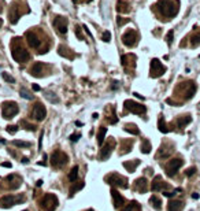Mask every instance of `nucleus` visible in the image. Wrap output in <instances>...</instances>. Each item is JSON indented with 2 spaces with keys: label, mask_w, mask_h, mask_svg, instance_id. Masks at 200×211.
Masks as SVG:
<instances>
[{
  "label": "nucleus",
  "mask_w": 200,
  "mask_h": 211,
  "mask_svg": "<svg viewBox=\"0 0 200 211\" xmlns=\"http://www.w3.org/2000/svg\"><path fill=\"white\" fill-rule=\"evenodd\" d=\"M1 26H3V19L0 18V28H1Z\"/></svg>",
  "instance_id": "13d9d810"
},
{
  "label": "nucleus",
  "mask_w": 200,
  "mask_h": 211,
  "mask_svg": "<svg viewBox=\"0 0 200 211\" xmlns=\"http://www.w3.org/2000/svg\"><path fill=\"white\" fill-rule=\"evenodd\" d=\"M21 162H22L23 165H26V163H29V159H28V158H22V160H21Z\"/></svg>",
  "instance_id": "5fc2aeb1"
},
{
  "label": "nucleus",
  "mask_w": 200,
  "mask_h": 211,
  "mask_svg": "<svg viewBox=\"0 0 200 211\" xmlns=\"http://www.w3.org/2000/svg\"><path fill=\"white\" fill-rule=\"evenodd\" d=\"M25 37H26V40H28V44H29V47H32V48H34V49L40 48V45H41V40L39 39V36H37L34 32H32V30L26 32L25 33Z\"/></svg>",
  "instance_id": "4468645a"
},
{
  "label": "nucleus",
  "mask_w": 200,
  "mask_h": 211,
  "mask_svg": "<svg viewBox=\"0 0 200 211\" xmlns=\"http://www.w3.org/2000/svg\"><path fill=\"white\" fill-rule=\"evenodd\" d=\"M7 132H8V133H11V134H15L16 132H18V126H16V125H10V126H7Z\"/></svg>",
  "instance_id": "37998d69"
},
{
  "label": "nucleus",
  "mask_w": 200,
  "mask_h": 211,
  "mask_svg": "<svg viewBox=\"0 0 200 211\" xmlns=\"http://www.w3.org/2000/svg\"><path fill=\"white\" fill-rule=\"evenodd\" d=\"M184 208V203L180 200H170L167 204V211H181Z\"/></svg>",
  "instance_id": "412c9836"
},
{
  "label": "nucleus",
  "mask_w": 200,
  "mask_h": 211,
  "mask_svg": "<svg viewBox=\"0 0 200 211\" xmlns=\"http://www.w3.org/2000/svg\"><path fill=\"white\" fill-rule=\"evenodd\" d=\"M158 129H159V132H162V133H167L169 132V127H167V125H166L165 118L163 117H160L159 121H158Z\"/></svg>",
  "instance_id": "473e14b6"
},
{
  "label": "nucleus",
  "mask_w": 200,
  "mask_h": 211,
  "mask_svg": "<svg viewBox=\"0 0 200 211\" xmlns=\"http://www.w3.org/2000/svg\"><path fill=\"white\" fill-rule=\"evenodd\" d=\"M41 184H43V180H39L37 181V186H41Z\"/></svg>",
  "instance_id": "4d7b16f0"
},
{
  "label": "nucleus",
  "mask_w": 200,
  "mask_h": 211,
  "mask_svg": "<svg viewBox=\"0 0 200 211\" xmlns=\"http://www.w3.org/2000/svg\"><path fill=\"white\" fill-rule=\"evenodd\" d=\"M169 185L166 184L163 180H162L160 175H156L155 178L152 180V184H151V189L154 192H159V191H163V189H167Z\"/></svg>",
  "instance_id": "2eb2a0df"
},
{
  "label": "nucleus",
  "mask_w": 200,
  "mask_h": 211,
  "mask_svg": "<svg viewBox=\"0 0 200 211\" xmlns=\"http://www.w3.org/2000/svg\"><path fill=\"white\" fill-rule=\"evenodd\" d=\"M134 186H136V189H137V192L145 193L147 189H148V181H147V178H144V177H140V178L136 180Z\"/></svg>",
  "instance_id": "a211bd4d"
},
{
  "label": "nucleus",
  "mask_w": 200,
  "mask_h": 211,
  "mask_svg": "<svg viewBox=\"0 0 200 211\" xmlns=\"http://www.w3.org/2000/svg\"><path fill=\"white\" fill-rule=\"evenodd\" d=\"M166 73V67L162 65V62L159 59L154 58L151 60V69H149V75L152 78H158V77H162V75Z\"/></svg>",
  "instance_id": "423d86ee"
},
{
  "label": "nucleus",
  "mask_w": 200,
  "mask_h": 211,
  "mask_svg": "<svg viewBox=\"0 0 200 211\" xmlns=\"http://www.w3.org/2000/svg\"><path fill=\"white\" fill-rule=\"evenodd\" d=\"M80 137H81V133H77V134H71V136H70V140H71V141H78V139H80Z\"/></svg>",
  "instance_id": "de8ad7c7"
},
{
  "label": "nucleus",
  "mask_w": 200,
  "mask_h": 211,
  "mask_svg": "<svg viewBox=\"0 0 200 211\" xmlns=\"http://www.w3.org/2000/svg\"><path fill=\"white\" fill-rule=\"evenodd\" d=\"M182 165H184V160L180 159V158L169 160V163L166 165V173H167L169 177H174V175L177 174L178 169H180Z\"/></svg>",
  "instance_id": "9b49d317"
},
{
  "label": "nucleus",
  "mask_w": 200,
  "mask_h": 211,
  "mask_svg": "<svg viewBox=\"0 0 200 211\" xmlns=\"http://www.w3.org/2000/svg\"><path fill=\"white\" fill-rule=\"evenodd\" d=\"M156 7L162 15L173 18L177 15L178 10H180V3H178V0H159L156 3Z\"/></svg>",
  "instance_id": "f257e3e1"
},
{
  "label": "nucleus",
  "mask_w": 200,
  "mask_h": 211,
  "mask_svg": "<svg viewBox=\"0 0 200 211\" xmlns=\"http://www.w3.org/2000/svg\"><path fill=\"white\" fill-rule=\"evenodd\" d=\"M137 41H139V33L136 32L134 29H129L128 32L123 33V36H122L123 45L130 48V47H134L137 44Z\"/></svg>",
  "instance_id": "6e6552de"
},
{
  "label": "nucleus",
  "mask_w": 200,
  "mask_h": 211,
  "mask_svg": "<svg viewBox=\"0 0 200 211\" xmlns=\"http://www.w3.org/2000/svg\"><path fill=\"white\" fill-rule=\"evenodd\" d=\"M139 165H140L139 159H134V160H132V162H123V167H125L128 171H130V173H134L136 167H137Z\"/></svg>",
  "instance_id": "393cba45"
},
{
  "label": "nucleus",
  "mask_w": 200,
  "mask_h": 211,
  "mask_svg": "<svg viewBox=\"0 0 200 211\" xmlns=\"http://www.w3.org/2000/svg\"><path fill=\"white\" fill-rule=\"evenodd\" d=\"M11 55H13V58L15 59L16 62H19V63H25L30 59V54L26 49L21 48V47H14Z\"/></svg>",
  "instance_id": "9d476101"
},
{
  "label": "nucleus",
  "mask_w": 200,
  "mask_h": 211,
  "mask_svg": "<svg viewBox=\"0 0 200 211\" xmlns=\"http://www.w3.org/2000/svg\"><path fill=\"white\" fill-rule=\"evenodd\" d=\"M13 144L15 147H19V148H29V147H30L29 141H19V140H14Z\"/></svg>",
  "instance_id": "e433bc0d"
},
{
  "label": "nucleus",
  "mask_w": 200,
  "mask_h": 211,
  "mask_svg": "<svg viewBox=\"0 0 200 211\" xmlns=\"http://www.w3.org/2000/svg\"><path fill=\"white\" fill-rule=\"evenodd\" d=\"M1 77H3L4 81H7V82H11V84H14V82H15V80H14L11 75L7 74V73H1Z\"/></svg>",
  "instance_id": "c03bdc74"
},
{
  "label": "nucleus",
  "mask_w": 200,
  "mask_h": 211,
  "mask_svg": "<svg viewBox=\"0 0 200 211\" xmlns=\"http://www.w3.org/2000/svg\"><path fill=\"white\" fill-rule=\"evenodd\" d=\"M45 98L48 99L51 103H59V98L52 92H45Z\"/></svg>",
  "instance_id": "c9c22d12"
},
{
  "label": "nucleus",
  "mask_w": 200,
  "mask_h": 211,
  "mask_svg": "<svg viewBox=\"0 0 200 211\" xmlns=\"http://www.w3.org/2000/svg\"><path fill=\"white\" fill-rule=\"evenodd\" d=\"M23 211H28V210H23Z\"/></svg>",
  "instance_id": "680f3d73"
},
{
  "label": "nucleus",
  "mask_w": 200,
  "mask_h": 211,
  "mask_svg": "<svg viewBox=\"0 0 200 211\" xmlns=\"http://www.w3.org/2000/svg\"><path fill=\"white\" fill-rule=\"evenodd\" d=\"M58 52H59V55L60 56H65V58H67V59H73L74 58V54L71 52V49L70 48H67L66 45H59V48H58Z\"/></svg>",
  "instance_id": "5701e85b"
},
{
  "label": "nucleus",
  "mask_w": 200,
  "mask_h": 211,
  "mask_svg": "<svg viewBox=\"0 0 200 211\" xmlns=\"http://www.w3.org/2000/svg\"><path fill=\"white\" fill-rule=\"evenodd\" d=\"M78 178V166H73L70 170V173H69V180H70L71 182H75V180Z\"/></svg>",
  "instance_id": "2f4dec72"
},
{
  "label": "nucleus",
  "mask_w": 200,
  "mask_h": 211,
  "mask_svg": "<svg viewBox=\"0 0 200 211\" xmlns=\"http://www.w3.org/2000/svg\"><path fill=\"white\" fill-rule=\"evenodd\" d=\"M192 198H193V199H199V193H193V195H192Z\"/></svg>",
  "instance_id": "6e6d98bb"
},
{
  "label": "nucleus",
  "mask_w": 200,
  "mask_h": 211,
  "mask_svg": "<svg viewBox=\"0 0 200 211\" xmlns=\"http://www.w3.org/2000/svg\"><path fill=\"white\" fill-rule=\"evenodd\" d=\"M133 95H134L136 98H139V99H141V100H144V96H141V95H140V93H136V92H134V93H133Z\"/></svg>",
  "instance_id": "864d4df0"
},
{
  "label": "nucleus",
  "mask_w": 200,
  "mask_h": 211,
  "mask_svg": "<svg viewBox=\"0 0 200 211\" xmlns=\"http://www.w3.org/2000/svg\"><path fill=\"white\" fill-rule=\"evenodd\" d=\"M87 211H93V210H92V208H89V210H87Z\"/></svg>",
  "instance_id": "052dcab7"
},
{
  "label": "nucleus",
  "mask_w": 200,
  "mask_h": 211,
  "mask_svg": "<svg viewBox=\"0 0 200 211\" xmlns=\"http://www.w3.org/2000/svg\"><path fill=\"white\" fill-rule=\"evenodd\" d=\"M19 125H25V127H26V129H28V130H32V132H34V130H36V126H33V125L28 124L26 121H21V122H19Z\"/></svg>",
  "instance_id": "a18cd8bd"
},
{
  "label": "nucleus",
  "mask_w": 200,
  "mask_h": 211,
  "mask_svg": "<svg viewBox=\"0 0 200 211\" xmlns=\"http://www.w3.org/2000/svg\"><path fill=\"white\" fill-rule=\"evenodd\" d=\"M106 134H107V127L101 126L99 129V133H97V144H99V145H103L104 139H106Z\"/></svg>",
  "instance_id": "c85d7f7f"
},
{
  "label": "nucleus",
  "mask_w": 200,
  "mask_h": 211,
  "mask_svg": "<svg viewBox=\"0 0 200 211\" xmlns=\"http://www.w3.org/2000/svg\"><path fill=\"white\" fill-rule=\"evenodd\" d=\"M32 114H33V118H34L36 121L41 122V121L45 119V117H47V110H45V107L41 103H36L34 107H33Z\"/></svg>",
  "instance_id": "f8f14e48"
},
{
  "label": "nucleus",
  "mask_w": 200,
  "mask_h": 211,
  "mask_svg": "<svg viewBox=\"0 0 200 211\" xmlns=\"http://www.w3.org/2000/svg\"><path fill=\"white\" fill-rule=\"evenodd\" d=\"M114 145H115V141H114V140H111L110 144L104 145L103 148H101V151H100V159H101V160H106L107 158H110L111 152H113Z\"/></svg>",
  "instance_id": "dca6fc26"
},
{
  "label": "nucleus",
  "mask_w": 200,
  "mask_h": 211,
  "mask_svg": "<svg viewBox=\"0 0 200 211\" xmlns=\"http://www.w3.org/2000/svg\"><path fill=\"white\" fill-rule=\"evenodd\" d=\"M67 18H65V16H55V19H54V26L56 28V30H58L60 34H66L67 33Z\"/></svg>",
  "instance_id": "ddd939ff"
},
{
  "label": "nucleus",
  "mask_w": 200,
  "mask_h": 211,
  "mask_svg": "<svg viewBox=\"0 0 200 211\" xmlns=\"http://www.w3.org/2000/svg\"><path fill=\"white\" fill-rule=\"evenodd\" d=\"M123 129H125V132H129V133H132V134H139L140 133V130H139V127L136 126L134 124H126L125 126H123Z\"/></svg>",
  "instance_id": "7c9ffc66"
},
{
  "label": "nucleus",
  "mask_w": 200,
  "mask_h": 211,
  "mask_svg": "<svg viewBox=\"0 0 200 211\" xmlns=\"http://www.w3.org/2000/svg\"><path fill=\"white\" fill-rule=\"evenodd\" d=\"M128 22H129V18H122V16H118V18H116V23H118V26H123Z\"/></svg>",
  "instance_id": "a19ab883"
},
{
  "label": "nucleus",
  "mask_w": 200,
  "mask_h": 211,
  "mask_svg": "<svg viewBox=\"0 0 200 211\" xmlns=\"http://www.w3.org/2000/svg\"><path fill=\"white\" fill-rule=\"evenodd\" d=\"M21 15H22V14H21L19 11L16 10V7H13V8L10 10V13H8V18H10V22H11V23H16V22H18V19L21 18Z\"/></svg>",
  "instance_id": "b1692460"
},
{
  "label": "nucleus",
  "mask_w": 200,
  "mask_h": 211,
  "mask_svg": "<svg viewBox=\"0 0 200 211\" xmlns=\"http://www.w3.org/2000/svg\"><path fill=\"white\" fill-rule=\"evenodd\" d=\"M1 166H3V167H10V169L13 167V165H11L10 162H4V163H1Z\"/></svg>",
  "instance_id": "603ef678"
},
{
  "label": "nucleus",
  "mask_w": 200,
  "mask_h": 211,
  "mask_svg": "<svg viewBox=\"0 0 200 211\" xmlns=\"http://www.w3.org/2000/svg\"><path fill=\"white\" fill-rule=\"evenodd\" d=\"M43 158H44V160H43V162H39V165L40 166H47V162H45V160H47V155H43Z\"/></svg>",
  "instance_id": "8fccbe9b"
},
{
  "label": "nucleus",
  "mask_w": 200,
  "mask_h": 211,
  "mask_svg": "<svg viewBox=\"0 0 200 211\" xmlns=\"http://www.w3.org/2000/svg\"><path fill=\"white\" fill-rule=\"evenodd\" d=\"M32 88H33V91H36V92L41 91V88H40V86H39V85H37V84H33V85H32Z\"/></svg>",
  "instance_id": "3c124183"
},
{
  "label": "nucleus",
  "mask_w": 200,
  "mask_h": 211,
  "mask_svg": "<svg viewBox=\"0 0 200 211\" xmlns=\"http://www.w3.org/2000/svg\"><path fill=\"white\" fill-rule=\"evenodd\" d=\"M199 58H200V56H199Z\"/></svg>",
  "instance_id": "e2e57ef3"
},
{
  "label": "nucleus",
  "mask_w": 200,
  "mask_h": 211,
  "mask_svg": "<svg viewBox=\"0 0 200 211\" xmlns=\"http://www.w3.org/2000/svg\"><path fill=\"white\" fill-rule=\"evenodd\" d=\"M123 106H125V108L128 111H130L133 114H137V115H143V114L147 113V107L134 100H125Z\"/></svg>",
  "instance_id": "1a4fd4ad"
},
{
  "label": "nucleus",
  "mask_w": 200,
  "mask_h": 211,
  "mask_svg": "<svg viewBox=\"0 0 200 211\" xmlns=\"http://www.w3.org/2000/svg\"><path fill=\"white\" fill-rule=\"evenodd\" d=\"M200 44V33H196L195 36L190 37V45L192 47H196Z\"/></svg>",
  "instance_id": "4c0bfd02"
},
{
  "label": "nucleus",
  "mask_w": 200,
  "mask_h": 211,
  "mask_svg": "<svg viewBox=\"0 0 200 211\" xmlns=\"http://www.w3.org/2000/svg\"><path fill=\"white\" fill-rule=\"evenodd\" d=\"M25 201V196H14V195H6L0 199V207L3 208H10L14 207L15 204H19V203H23Z\"/></svg>",
  "instance_id": "20e7f679"
},
{
  "label": "nucleus",
  "mask_w": 200,
  "mask_h": 211,
  "mask_svg": "<svg viewBox=\"0 0 200 211\" xmlns=\"http://www.w3.org/2000/svg\"><path fill=\"white\" fill-rule=\"evenodd\" d=\"M190 121H192L190 115H184V117H180L177 119V125H178V127H185L188 124H190Z\"/></svg>",
  "instance_id": "bb28decb"
},
{
  "label": "nucleus",
  "mask_w": 200,
  "mask_h": 211,
  "mask_svg": "<svg viewBox=\"0 0 200 211\" xmlns=\"http://www.w3.org/2000/svg\"><path fill=\"white\" fill-rule=\"evenodd\" d=\"M43 137H44V132L40 133V140H39V149H41V143H43Z\"/></svg>",
  "instance_id": "09e8293b"
},
{
  "label": "nucleus",
  "mask_w": 200,
  "mask_h": 211,
  "mask_svg": "<svg viewBox=\"0 0 200 211\" xmlns=\"http://www.w3.org/2000/svg\"><path fill=\"white\" fill-rule=\"evenodd\" d=\"M111 195H113V199H114V206H115L116 208L122 207V206L125 204V199H123V196L119 195V192L116 191L115 188L111 189Z\"/></svg>",
  "instance_id": "6ab92c4d"
},
{
  "label": "nucleus",
  "mask_w": 200,
  "mask_h": 211,
  "mask_svg": "<svg viewBox=\"0 0 200 211\" xmlns=\"http://www.w3.org/2000/svg\"><path fill=\"white\" fill-rule=\"evenodd\" d=\"M67 162H69V156L65 152H62V151H54V154L51 155V165L54 167L60 169Z\"/></svg>",
  "instance_id": "39448f33"
},
{
  "label": "nucleus",
  "mask_w": 200,
  "mask_h": 211,
  "mask_svg": "<svg viewBox=\"0 0 200 211\" xmlns=\"http://www.w3.org/2000/svg\"><path fill=\"white\" fill-rule=\"evenodd\" d=\"M101 40H103L104 42H110V40H111V33L108 32V30L103 32V36H101Z\"/></svg>",
  "instance_id": "ea45409f"
},
{
  "label": "nucleus",
  "mask_w": 200,
  "mask_h": 211,
  "mask_svg": "<svg viewBox=\"0 0 200 211\" xmlns=\"http://www.w3.org/2000/svg\"><path fill=\"white\" fill-rule=\"evenodd\" d=\"M195 173H196V167H189V169H187V171H185V175L190 177V175H193Z\"/></svg>",
  "instance_id": "49530a36"
},
{
  "label": "nucleus",
  "mask_w": 200,
  "mask_h": 211,
  "mask_svg": "<svg viewBox=\"0 0 200 211\" xmlns=\"http://www.w3.org/2000/svg\"><path fill=\"white\" fill-rule=\"evenodd\" d=\"M84 185H85V184H84V182H82V181H80V182H78V184H74V185H73V186H71V188H70V196H73V195H74V193H75V192L81 191V189L84 188Z\"/></svg>",
  "instance_id": "72a5a7b5"
},
{
  "label": "nucleus",
  "mask_w": 200,
  "mask_h": 211,
  "mask_svg": "<svg viewBox=\"0 0 200 211\" xmlns=\"http://www.w3.org/2000/svg\"><path fill=\"white\" fill-rule=\"evenodd\" d=\"M106 181L110 184V185H116L119 188H128V178H125L123 175H119L116 173H113V174L107 175L106 177Z\"/></svg>",
  "instance_id": "0eeeda50"
},
{
  "label": "nucleus",
  "mask_w": 200,
  "mask_h": 211,
  "mask_svg": "<svg viewBox=\"0 0 200 211\" xmlns=\"http://www.w3.org/2000/svg\"><path fill=\"white\" fill-rule=\"evenodd\" d=\"M116 11L121 14H128L130 11V4L128 1H123V0H119L116 3Z\"/></svg>",
  "instance_id": "4be33fe9"
},
{
  "label": "nucleus",
  "mask_w": 200,
  "mask_h": 211,
  "mask_svg": "<svg viewBox=\"0 0 200 211\" xmlns=\"http://www.w3.org/2000/svg\"><path fill=\"white\" fill-rule=\"evenodd\" d=\"M19 95L22 96L23 99H26V100H32V99H33V95L30 93L28 89H25V88H21V89H19Z\"/></svg>",
  "instance_id": "f704fd0d"
},
{
  "label": "nucleus",
  "mask_w": 200,
  "mask_h": 211,
  "mask_svg": "<svg viewBox=\"0 0 200 211\" xmlns=\"http://www.w3.org/2000/svg\"><path fill=\"white\" fill-rule=\"evenodd\" d=\"M173 36H174V32L170 30V32L166 34V42H167L169 45H171V42H173Z\"/></svg>",
  "instance_id": "79ce46f5"
},
{
  "label": "nucleus",
  "mask_w": 200,
  "mask_h": 211,
  "mask_svg": "<svg viewBox=\"0 0 200 211\" xmlns=\"http://www.w3.org/2000/svg\"><path fill=\"white\" fill-rule=\"evenodd\" d=\"M43 69H44V65H43L41 62H36L34 65L32 66V69H30V74L33 75V77H43Z\"/></svg>",
  "instance_id": "aec40b11"
},
{
  "label": "nucleus",
  "mask_w": 200,
  "mask_h": 211,
  "mask_svg": "<svg viewBox=\"0 0 200 211\" xmlns=\"http://www.w3.org/2000/svg\"><path fill=\"white\" fill-rule=\"evenodd\" d=\"M149 203H151V206L155 210H160L162 208V201H160V199L158 198V196H151V199H149Z\"/></svg>",
  "instance_id": "c756f323"
},
{
  "label": "nucleus",
  "mask_w": 200,
  "mask_h": 211,
  "mask_svg": "<svg viewBox=\"0 0 200 211\" xmlns=\"http://www.w3.org/2000/svg\"><path fill=\"white\" fill-rule=\"evenodd\" d=\"M121 211H141V206H140L136 200H132L129 204L126 206L125 208H122Z\"/></svg>",
  "instance_id": "a878e982"
},
{
  "label": "nucleus",
  "mask_w": 200,
  "mask_h": 211,
  "mask_svg": "<svg viewBox=\"0 0 200 211\" xmlns=\"http://www.w3.org/2000/svg\"><path fill=\"white\" fill-rule=\"evenodd\" d=\"M6 180L10 182V189H18L21 186V184H22V178H21V177H18L16 174L7 175Z\"/></svg>",
  "instance_id": "f3484780"
},
{
  "label": "nucleus",
  "mask_w": 200,
  "mask_h": 211,
  "mask_svg": "<svg viewBox=\"0 0 200 211\" xmlns=\"http://www.w3.org/2000/svg\"><path fill=\"white\" fill-rule=\"evenodd\" d=\"M151 149H152L151 143H149L147 139H144L141 141V145H140V151H141L143 154H149V152H151Z\"/></svg>",
  "instance_id": "cd10ccee"
},
{
  "label": "nucleus",
  "mask_w": 200,
  "mask_h": 211,
  "mask_svg": "<svg viewBox=\"0 0 200 211\" xmlns=\"http://www.w3.org/2000/svg\"><path fill=\"white\" fill-rule=\"evenodd\" d=\"M74 33H75V36L78 37V40H81V41H84V34H82V32H81V28L80 26H75L74 28Z\"/></svg>",
  "instance_id": "58836bf2"
},
{
  "label": "nucleus",
  "mask_w": 200,
  "mask_h": 211,
  "mask_svg": "<svg viewBox=\"0 0 200 211\" xmlns=\"http://www.w3.org/2000/svg\"><path fill=\"white\" fill-rule=\"evenodd\" d=\"M58 204H59L58 196L54 195V193H47V195H44L43 199L40 200V210L41 211H55Z\"/></svg>",
  "instance_id": "f03ea898"
},
{
  "label": "nucleus",
  "mask_w": 200,
  "mask_h": 211,
  "mask_svg": "<svg viewBox=\"0 0 200 211\" xmlns=\"http://www.w3.org/2000/svg\"><path fill=\"white\" fill-rule=\"evenodd\" d=\"M19 113V107L15 101H4L1 104V115L6 119H11Z\"/></svg>",
  "instance_id": "7ed1b4c3"
},
{
  "label": "nucleus",
  "mask_w": 200,
  "mask_h": 211,
  "mask_svg": "<svg viewBox=\"0 0 200 211\" xmlns=\"http://www.w3.org/2000/svg\"><path fill=\"white\" fill-rule=\"evenodd\" d=\"M6 143V140H0V144H4Z\"/></svg>",
  "instance_id": "bf43d9fd"
}]
</instances>
